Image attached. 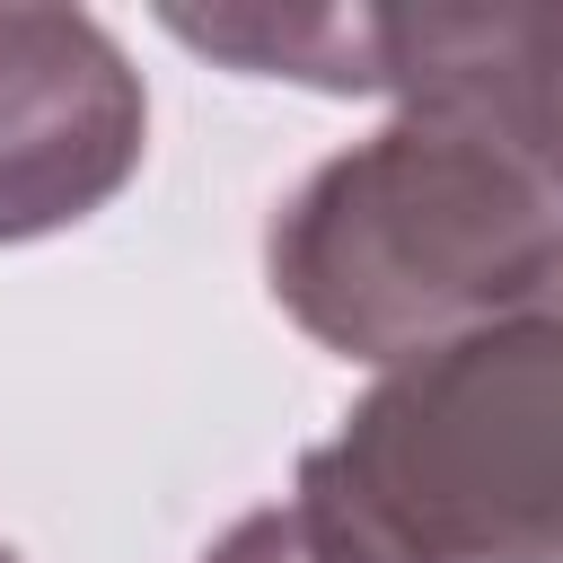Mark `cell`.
I'll use <instances>...</instances> for the list:
<instances>
[{
    "instance_id": "cell-1",
    "label": "cell",
    "mask_w": 563,
    "mask_h": 563,
    "mask_svg": "<svg viewBox=\"0 0 563 563\" xmlns=\"http://www.w3.org/2000/svg\"><path fill=\"white\" fill-rule=\"evenodd\" d=\"M282 519L308 563H563V273L422 343Z\"/></svg>"
},
{
    "instance_id": "cell-2",
    "label": "cell",
    "mask_w": 563,
    "mask_h": 563,
    "mask_svg": "<svg viewBox=\"0 0 563 563\" xmlns=\"http://www.w3.org/2000/svg\"><path fill=\"white\" fill-rule=\"evenodd\" d=\"M563 273V176L501 123L431 106L334 158L273 229V290L361 361L413 352L449 317H493Z\"/></svg>"
},
{
    "instance_id": "cell-3",
    "label": "cell",
    "mask_w": 563,
    "mask_h": 563,
    "mask_svg": "<svg viewBox=\"0 0 563 563\" xmlns=\"http://www.w3.org/2000/svg\"><path fill=\"white\" fill-rule=\"evenodd\" d=\"M211 563H308V554H299L290 519H282V510H264V519H246V528H238V537H229Z\"/></svg>"
},
{
    "instance_id": "cell-4",
    "label": "cell",
    "mask_w": 563,
    "mask_h": 563,
    "mask_svg": "<svg viewBox=\"0 0 563 563\" xmlns=\"http://www.w3.org/2000/svg\"><path fill=\"white\" fill-rule=\"evenodd\" d=\"M0 563H9V554H0Z\"/></svg>"
}]
</instances>
